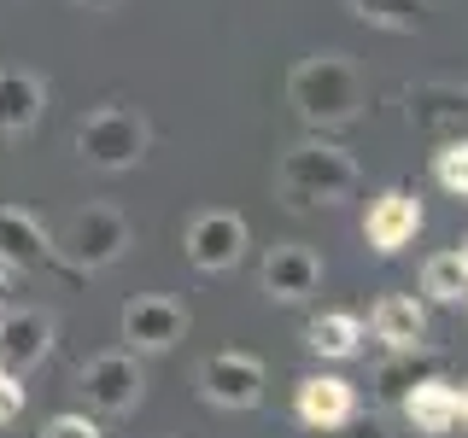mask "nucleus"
<instances>
[{
    "label": "nucleus",
    "mask_w": 468,
    "mask_h": 438,
    "mask_svg": "<svg viewBox=\"0 0 468 438\" xmlns=\"http://www.w3.org/2000/svg\"><path fill=\"white\" fill-rule=\"evenodd\" d=\"M287 99L311 129H346L363 117V70L351 65V53H311L292 65Z\"/></svg>",
    "instance_id": "f257e3e1"
},
{
    "label": "nucleus",
    "mask_w": 468,
    "mask_h": 438,
    "mask_svg": "<svg viewBox=\"0 0 468 438\" xmlns=\"http://www.w3.org/2000/svg\"><path fill=\"white\" fill-rule=\"evenodd\" d=\"M357 187V158L334 141H299L282 152L275 164V193L292 211H311V204H340Z\"/></svg>",
    "instance_id": "f03ea898"
},
{
    "label": "nucleus",
    "mask_w": 468,
    "mask_h": 438,
    "mask_svg": "<svg viewBox=\"0 0 468 438\" xmlns=\"http://www.w3.org/2000/svg\"><path fill=\"white\" fill-rule=\"evenodd\" d=\"M146 141H153V129L129 106H94L77 123V158L94 170H135L146 158Z\"/></svg>",
    "instance_id": "7ed1b4c3"
},
{
    "label": "nucleus",
    "mask_w": 468,
    "mask_h": 438,
    "mask_svg": "<svg viewBox=\"0 0 468 438\" xmlns=\"http://www.w3.org/2000/svg\"><path fill=\"white\" fill-rule=\"evenodd\" d=\"M129 216L112 211V204H88V211H77L65 223V234H58V252H65L77 269H112L117 257L129 252Z\"/></svg>",
    "instance_id": "20e7f679"
},
{
    "label": "nucleus",
    "mask_w": 468,
    "mask_h": 438,
    "mask_svg": "<svg viewBox=\"0 0 468 438\" xmlns=\"http://www.w3.org/2000/svg\"><path fill=\"white\" fill-rule=\"evenodd\" d=\"M82 398L100 409V415H129L146 391V374L135 362V350H106V357H88L82 362Z\"/></svg>",
    "instance_id": "39448f33"
},
{
    "label": "nucleus",
    "mask_w": 468,
    "mask_h": 438,
    "mask_svg": "<svg viewBox=\"0 0 468 438\" xmlns=\"http://www.w3.org/2000/svg\"><path fill=\"white\" fill-rule=\"evenodd\" d=\"M263 386H270V380H263V362L246 357V350H217V357L199 362V391H205V403H217V409H258Z\"/></svg>",
    "instance_id": "423d86ee"
},
{
    "label": "nucleus",
    "mask_w": 468,
    "mask_h": 438,
    "mask_svg": "<svg viewBox=\"0 0 468 438\" xmlns=\"http://www.w3.org/2000/svg\"><path fill=\"white\" fill-rule=\"evenodd\" d=\"M292 415L304 421L311 433H340L357 421V386L340 374H304L292 386Z\"/></svg>",
    "instance_id": "0eeeda50"
},
{
    "label": "nucleus",
    "mask_w": 468,
    "mask_h": 438,
    "mask_svg": "<svg viewBox=\"0 0 468 438\" xmlns=\"http://www.w3.org/2000/svg\"><path fill=\"white\" fill-rule=\"evenodd\" d=\"M117 333H123L129 350H170L187 339V304L176 298H129L123 316H117Z\"/></svg>",
    "instance_id": "6e6552de"
},
{
    "label": "nucleus",
    "mask_w": 468,
    "mask_h": 438,
    "mask_svg": "<svg viewBox=\"0 0 468 438\" xmlns=\"http://www.w3.org/2000/svg\"><path fill=\"white\" fill-rule=\"evenodd\" d=\"M246 252V216L234 211H199L194 223H187V263L205 275H223L234 269Z\"/></svg>",
    "instance_id": "1a4fd4ad"
},
{
    "label": "nucleus",
    "mask_w": 468,
    "mask_h": 438,
    "mask_svg": "<svg viewBox=\"0 0 468 438\" xmlns=\"http://www.w3.org/2000/svg\"><path fill=\"white\" fill-rule=\"evenodd\" d=\"M416 234H421V199L410 193V187H387V193L369 204V216H363V240H369L380 257L404 252Z\"/></svg>",
    "instance_id": "9d476101"
},
{
    "label": "nucleus",
    "mask_w": 468,
    "mask_h": 438,
    "mask_svg": "<svg viewBox=\"0 0 468 438\" xmlns=\"http://www.w3.org/2000/svg\"><path fill=\"white\" fill-rule=\"evenodd\" d=\"M53 350V316L48 310H6L0 316V369L29 374Z\"/></svg>",
    "instance_id": "9b49d317"
},
{
    "label": "nucleus",
    "mask_w": 468,
    "mask_h": 438,
    "mask_svg": "<svg viewBox=\"0 0 468 438\" xmlns=\"http://www.w3.org/2000/svg\"><path fill=\"white\" fill-rule=\"evenodd\" d=\"M322 287V263L311 245H270V257H263V292L282 304H299L311 298Z\"/></svg>",
    "instance_id": "f8f14e48"
},
{
    "label": "nucleus",
    "mask_w": 468,
    "mask_h": 438,
    "mask_svg": "<svg viewBox=\"0 0 468 438\" xmlns=\"http://www.w3.org/2000/svg\"><path fill=\"white\" fill-rule=\"evenodd\" d=\"M404 415H410V427H416V433H428V438H445V433L463 421V398H457V386H451V380H439V374H421L416 386L404 391Z\"/></svg>",
    "instance_id": "ddd939ff"
},
{
    "label": "nucleus",
    "mask_w": 468,
    "mask_h": 438,
    "mask_svg": "<svg viewBox=\"0 0 468 438\" xmlns=\"http://www.w3.org/2000/svg\"><path fill=\"white\" fill-rule=\"evenodd\" d=\"M48 257H53L48 228L29 211H18V204H0V263L6 269H41Z\"/></svg>",
    "instance_id": "4468645a"
},
{
    "label": "nucleus",
    "mask_w": 468,
    "mask_h": 438,
    "mask_svg": "<svg viewBox=\"0 0 468 438\" xmlns=\"http://www.w3.org/2000/svg\"><path fill=\"white\" fill-rule=\"evenodd\" d=\"M48 111V82L29 70H0V135H29Z\"/></svg>",
    "instance_id": "2eb2a0df"
},
{
    "label": "nucleus",
    "mask_w": 468,
    "mask_h": 438,
    "mask_svg": "<svg viewBox=\"0 0 468 438\" xmlns=\"http://www.w3.org/2000/svg\"><path fill=\"white\" fill-rule=\"evenodd\" d=\"M375 339L387 350H421V339H428V310H421L416 298H380L375 304Z\"/></svg>",
    "instance_id": "dca6fc26"
},
{
    "label": "nucleus",
    "mask_w": 468,
    "mask_h": 438,
    "mask_svg": "<svg viewBox=\"0 0 468 438\" xmlns=\"http://www.w3.org/2000/svg\"><path fill=\"white\" fill-rule=\"evenodd\" d=\"M304 345H311L316 357H328V362H346V357L363 350V321L351 310H328V316H316L311 328H304Z\"/></svg>",
    "instance_id": "f3484780"
},
{
    "label": "nucleus",
    "mask_w": 468,
    "mask_h": 438,
    "mask_svg": "<svg viewBox=\"0 0 468 438\" xmlns=\"http://www.w3.org/2000/svg\"><path fill=\"white\" fill-rule=\"evenodd\" d=\"M463 287H468V269H463V257H457V252L428 257V269H421V292H428L433 304H457V298H463Z\"/></svg>",
    "instance_id": "a211bd4d"
},
{
    "label": "nucleus",
    "mask_w": 468,
    "mask_h": 438,
    "mask_svg": "<svg viewBox=\"0 0 468 438\" xmlns=\"http://www.w3.org/2000/svg\"><path fill=\"white\" fill-rule=\"evenodd\" d=\"M363 24H380V29H416L428 0H346Z\"/></svg>",
    "instance_id": "6ab92c4d"
},
{
    "label": "nucleus",
    "mask_w": 468,
    "mask_h": 438,
    "mask_svg": "<svg viewBox=\"0 0 468 438\" xmlns=\"http://www.w3.org/2000/svg\"><path fill=\"white\" fill-rule=\"evenodd\" d=\"M433 182L445 187V193H457V199L468 204V135L445 141V146L433 152Z\"/></svg>",
    "instance_id": "aec40b11"
},
{
    "label": "nucleus",
    "mask_w": 468,
    "mask_h": 438,
    "mask_svg": "<svg viewBox=\"0 0 468 438\" xmlns=\"http://www.w3.org/2000/svg\"><path fill=\"white\" fill-rule=\"evenodd\" d=\"M41 438H106V433H100L94 415H53L48 427H41Z\"/></svg>",
    "instance_id": "412c9836"
},
{
    "label": "nucleus",
    "mask_w": 468,
    "mask_h": 438,
    "mask_svg": "<svg viewBox=\"0 0 468 438\" xmlns=\"http://www.w3.org/2000/svg\"><path fill=\"white\" fill-rule=\"evenodd\" d=\"M24 415V374H6L0 369V427L6 421H18Z\"/></svg>",
    "instance_id": "4be33fe9"
},
{
    "label": "nucleus",
    "mask_w": 468,
    "mask_h": 438,
    "mask_svg": "<svg viewBox=\"0 0 468 438\" xmlns=\"http://www.w3.org/2000/svg\"><path fill=\"white\" fill-rule=\"evenodd\" d=\"M416 380H421L416 362H392V369H380V391H387V398H404Z\"/></svg>",
    "instance_id": "5701e85b"
},
{
    "label": "nucleus",
    "mask_w": 468,
    "mask_h": 438,
    "mask_svg": "<svg viewBox=\"0 0 468 438\" xmlns=\"http://www.w3.org/2000/svg\"><path fill=\"white\" fill-rule=\"evenodd\" d=\"M77 6H88V12H106V6H117V0H77Z\"/></svg>",
    "instance_id": "b1692460"
},
{
    "label": "nucleus",
    "mask_w": 468,
    "mask_h": 438,
    "mask_svg": "<svg viewBox=\"0 0 468 438\" xmlns=\"http://www.w3.org/2000/svg\"><path fill=\"white\" fill-rule=\"evenodd\" d=\"M351 438H387V433H380L375 421H369V427H357V433H351Z\"/></svg>",
    "instance_id": "393cba45"
},
{
    "label": "nucleus",
    "mask_w": 468,
    "mask_h": 438,
    "mask_svg": "<svg viewBox=\"0 0 468 438\" xmlns=\"http://www.w3.org/2000/svg\"><path fill=\"white\" fill-rule=\"evenodd\" d=\"M0 304H6V263H0Z\"/></svg>",
    "instance_id": "a878e982"
},
{
    "label": "nucleus",
    "mask_w": 468,
    "mask_h": 438,
    "mask_svg": "<svg viewBox=\"0 0 468 438\" xmlns=\"http://www.w3.org/2000/svg\"><path fill=\"white\" fill-rule=\"evenodd\" d=\"M457 398H463V427H468V386H463V391H457Z\"/></svg>",
    "instance_id": "bb28decb"
},
{
    "label": "nucleus",
    "mask_w": 468,
    "mask_h": 438,
    "mask_svg": "<svg viewBox=\"0 0 468 438\" xmlns=\"http://www.w3.org/2000/svg\"><path fill=\"white\" fill-rule=\"evenodd\" d=\"M457 257H463V269H468V240H463V245H457Z\"/></svg>",
    "instance_id": "cd10ccee"
},
{
    "label": "nucleus",
    "mask_w": 468,
    "mask_h": 438,
    "mask_svg": "<svg viewBox=\"0 0 468 438\" xmlns=\"http://www.w3.org/2000/svg\"><path fill=\"white\" fill-rule=\"evenodd\" d=\"M463 438H468V433H463Z\"/></svg>",
    "instance_id": "c85d7f7f"
}]
</instances>
